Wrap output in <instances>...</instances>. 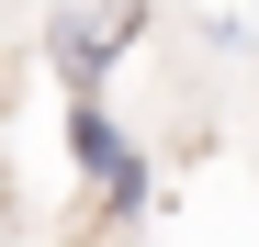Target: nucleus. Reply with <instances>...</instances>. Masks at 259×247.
I'll use <instances>...</instances> for the list:
<instances>
[{
	"label": "nucleus",
	"instance_id": "obj_1",
	"mask_svg": "<svg viewBox=\"0 0 259 247\" xmlns=\"http://www.w3.org/2000/svg\"><path fill=\"white\" fill-rule=\"evenodd\" d=\"M136 23H147V0H46V56L68 90H102V68L136 45Z\"/></svg>",
	"mask_w": 259,
	"mask_h": 247
},
{
	"label": "nucleus",
	"instance_id": "obj_2",
	"mask_svg": "<svg viewBox=\"0 0 259 247\" xmlns=\"http://www.w3.org/2000/svg\"><path fill=\"white\" fill-rule=\"evenodd\" d=\"M68 157L102 180V202H113V214H136V202H147V157L124 146V124L102 112V90H68Z\"/></svg>",
	"mask_w": 259,
	"mask_h": 247
}]
</instances>
